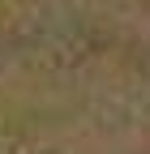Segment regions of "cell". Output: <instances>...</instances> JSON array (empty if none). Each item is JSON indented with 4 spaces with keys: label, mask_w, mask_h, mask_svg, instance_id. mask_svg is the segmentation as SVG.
I'll list each match as a JSON object with an SVG mask.
<instances>
[{
    "label": "cell",
    "mask_w": 150,
    "mask_h": 154,
    "mask_svg": "<svg viewBox=\"0 0 150 154\" xmlns=\"http://www.w3.org/2000/svg\"><path fill=\"white\" fill-rule=\"evenodd\" d=\"M0 154H150V0H0Z\"/></svg>",
    "instance_id": "6da1fadb"
}]
</instances>
